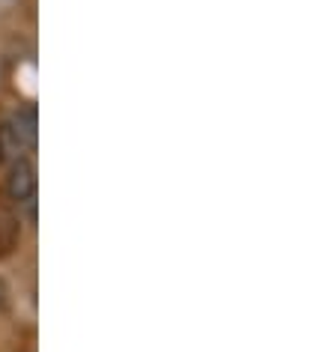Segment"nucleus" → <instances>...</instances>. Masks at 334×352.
<instances>
[{
	"mask_svg": "<svg viewBox=\"0 0 334 352\" xmlns=\"http://www.w3.org/2000/svg\"><path fill=\"white\" fill-rule=\"evenodd\" d=\"M36 188H39V176H36V162L33 155L19 158L15 164L6 167V195H10L12 206H27L30 215L36 212Z\"/></svg>",
	"mask_w": 334,
	"mask_h": 352,
	"instance_id": "f257e3e1",
	"label": "nucleus"
},
{
	"mask_svg": "<svg viewBox=\"0 0 334 352\" xmlns=\"http://www.w3.org/2000/svg\"><path fill=\"white\" fill-rule=\"evenodd\" d=\"M27 155H33V149L24 144V138L15 131V126L10 120H3L0 122V167H10V164H15L19 158H27Z\"/></svg>",
	"mask_w": 334,
	"mask_h": 352,
	"instance_id": "f03ea898",
	"label": "nucleus"
},
{
	"mask_svg": "<svg viewBox=\"0 0 334 352\" xmlns=\"http://www.w3.org/2000/svg\"><path fill=\"white\" fill-rule=\"evenodd\" d=\"M12 126L15 131L24 138V144L30 149H36V138H39V122H36V108H21L19 113H12Z\"/></svg>",
	"mask_w": 334,
	"mask_h": 352,
	"instance_id": "7ed1b4c3",
	"label": "nucleus"
}]
</instances>
